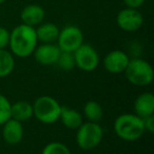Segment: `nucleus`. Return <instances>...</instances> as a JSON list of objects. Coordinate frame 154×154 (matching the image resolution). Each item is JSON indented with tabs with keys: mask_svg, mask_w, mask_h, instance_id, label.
I'll use <instances>...</instances> for the list:
<instances>
[{
	"mask_svg": "<svg viewBox=\"0 0 154 154\" xmlns=\"http://www.w3.org/2000/svg\"><path fill=\"white\" fill-rule=\"evenodd\" d=\"M41 154H71L68 146L59 142H52L44 146Z\"/></svg>",
	"mask_w": 154,
	"mask_h": 154,
	"instance_id": "6ab92c4d",
	"label": "nucleus"
},
{
	"mask_svg": "<svg viewBox=\"0 0 154 154\" xmlns=\"http://www.w3.org/2000/svg\"><path fill=\"white\" fill-rule=\"evenodd\" d=\"M11 116L12 119H15L19 122H25L33 116V106L25 101L16 102L15 104H12Z\"/></svg>",
	"mask_w": 154,
	"mask_h": 154,
	"instance_id": "dca6fc26",
	"label": "nucleus"
},
{
	"mask_svg": "<svg viewBox=\"0 0 154 154\" xmlns=\"http://www.w3.org/2000/svg\"><path fill=\"white\" fill-rule=\"evenodd\" d=\"M5 1H6V0H0V4H2L3 2H5Z\"/></svg>",
	"mask_w": 154,
	"mask_h": 154,
	"instance_id": "393cba45",
	"label": "nucleus"
},
{
	"mask_svg": "<svg viewBox=\"0 0 154 154\" xmlns=\"http://www.w3.org/2000/svg\"><path fill=\"white\" fill-rule=\"evenodd\" d=\"M114 131L125 142H135L146 132L144 120L135 113H123L117 116L114 122Z\"/></svg>",
	"mask_w": 154,
	"mask_h": 154,
	"instance_id": "f03ea898",
	"label": "nucleus"
},
{
	"mask_svg": "<svg viewBox=\"0 0 154 154\" xmlns=\"http://www.w3.org/2000/svg\"><path fill=\"white\" fill-rule=\"evenodd\" d=\"M59 120L64 124V127L68 129L75 130L84 123L82 116L75 109L69 108L67 106H61V111H60Z\"/></svg>",
	"mask_w": 154,
	"mask_h": 154,
	"instance_id": "4468645a",
	"label": "nucleus"
},
{
	"mask_svg": "<svg viewBox=\"0 0 154 154\" xmlns=\"http://www.w3.org/2000/svg\"><path fill=\"white\" fill-rule=\"evenodd\" d=\"M116 23L125 32H136L142 27L144 18L137 8H126L117 14Z\"/></svg>",
	"mask_w": 154,
	"mask_h": 154,
	"instance_id": "6e6552de",
	"label": "nucleus"
},
{
	"mask_svg": "<svg viewBox=\"0 0 154 154\" xmlns=\"http://www.w3.org/2000/svg\"><path fill=\"white\" fill-rule=\"evenodd\" d=\"M36 29L38 41L41 43H54L57 41L60 29L54 23H40Z\"/></svg>",
	"mask_w": 154,
	"mask_h": 154,
	"instance_id": "2eb2a0df",
	"label": "nucleus"
},
{
	"mask_svg": "<svg viewBox=\"0 0 154 154\" xmlns=\"http://www.w3.org/2000/svg\"><path fill=\"white\" fill-rule=\"evenodd\" d=\"M56 42L61 51L74 53L84 43V34L78 26L67 25L61 31H59Z\"/></svg>",
	"mask_w": 154,
	"mask_h": 154,
	"instance_id": "423d86ee",
	"label": "nucleus"
},
{
	"mask_svg": "<svg viewBox=\"0 0 154 154\" xmlns=\"http://www.w3.org/2000/svg\"><path fill=\"white\" fill-rule=\"evenodd\" d=\"M134 112L142 119L154 113V94L152 92H144L134 101Z\"/></svg>",
	"mask_w": 154,
	"mask_h": 154,
	"instance_id": "ddd939ff",
	"label": "nucleus"
},
{
	"mask_svg": "<svg viewBox=\"0 0 154 154\" xmlns=\"http://www.w3.org/2000/svg\"><path fill=\"white\" fill-rule=\"evenodd\" d=\"M125 4L127 5V8H138L144 4L145 0H123Z\"/></svg>",
	"mask_w": 154,
	"mask_h": 154,
	"instance_id": "b1692460",
	"label": "nucleus"
},
{
	"mask_svg": "<svg viewBox=\"0 0 154 154\" xmlns=\"http://www.w3.org/2000/svg\"><path fill=\"white\" fill-rule=\"evenodd\" d=\"M84 114L89 122L99 123L103 120V110L98 102L89 101L84 106Z\"/></svg>",
	"mask_w": 154,
	"mask_h": 154,
	"instance_id": "f3484780",
	"label": "nucleus"
},
{
	"mask_svg": "<svg viewBox=\"0 0 154 154\" xmlns=\"http://www.w3.org/2000/svg\"><path fill=\"white\" fill-rule=\"evenodd\" d=\"M58 66L64 70H71L75 66V60L73 53H68V51H61L59 55V58L57 60Z\"/></svg>",
	"mask_w": 154,
	"mask_h": 154,
	"instance_id": "aec40b11",
	"label": "nucleus"
},
{
	"mask_svg": "<svg viewBox=\"0 0 154 154\" xmlns=\"http://www.w3.org/2000/svg\"><path fill=\"white\" fill-rule=\"evenodd\" d=\"M38 39L35 27L27 24L17 25L10 32L8 46L13 55L19 58H27L33 55L37 47Z\"/></svg>",
	"mask_w": 154,
	"mask_h": 154,
	"instance_id": "f257e3e1",
	"label": "nucleus"
},
{
	"mask_svg": "<svg viewBox=\"0 0 154 154\" xmlns=\"http://www.w3.org/2000/svg\"><path fill=\"white\" fill-rule=\"evenodd\" d=\"M75 60V66L80 70L90 72L97 68L99 64V55L96 49L89 44L82 43L73 53Z\"/></svg>",
	"mask_w": 154,
	"mask_h": 154,
	"instance_id": "0eeeda50",
	"label": "nucleus"
},
{
	"mask_svg": "<svg viewBox=\"0 0 154 154\" xmlns=\"http://www.w3.org/2000/svg\"><path fill=\"white\" fill-rule=\"evenodd\" d=\"M33 116L42 124H54L59 120L61 105L57 100L50 95H41L37 97L33 105Z\"/></svg>",
	"mask_w": 154,
	"mask_h": 154,
	"instance_id": "20e7f679",
	"label": "nucleus"
},
{
	"mask_svg": "<svg viewBox=\"0 0 154 154\" xmlns=\"http://www.w3.org/2000/svg\"><path fill=\"white\" fill-rule=\"evenodd\" d=\"M10 41V32L5 27L0 26V49L5 48Z\"/></svg>",
	"mask_w": 154,
	"mask_h": 154,
	"instance_id": "4be33fe9",
	"label": "nucleus"
},
{
	"mask_svg": "<svg viewBox=\"0 0 154 154\" xmlns=\"http://www.w3.org/2000/svg\"><path fill=\"white\" fill-rule=\"evenodd\" d=\"M76 143L80 149L90 151L100 145L103 138V129L98 123H82L77 128Z\"/></svg>",
	"mask_w": 154,
	"mask_h": 154,
	"instance_id": "39448f33",
	"label": "nucleus"
},
{
	"mask_svg": "<svg viewBox=\"0 0 154 154\" xmlns=\"http://www.w3.org/2000/svg\"><path fill=\"white\" fill-rule=\"evenodd\" d=\"M25 129L21 122L11 118L2 125V137L8 145H17L21 142Z\"/></svg>",
	"mask_w": 154,
	"mask_h": 154,
	"instance_id": "9b49d317",
	"label": "nucleus"
},
{
	"mask_svg": "<svg viewBox=\"0 0 154 154\" xmlns=\"http://www.w3.org/2000/svg\"><path fill=\"white\" fill-rule=\"evenodd\" d=\"M44 10L42 6L38 5V4H29V5L25 6L20 14V18L23 24L33 27L40 24L44 19Z\"/></svg>",
	"mask_w": 154,
	"mask_h": 154,
	"instance_id": "f8f14e48",
	"label": "nucleus"
},
{
	"mask_svg": "<svg viewBox=\"0 0 154 154\" xmlns=\"http://www.w3.org/2000/svg\"><path fill=\"white\" fill-rule=\"evenodd\" d=\"M15 60L13 54L5 49H0V78H5L13 72Z\"/></svg>",
	"mask_w": 154,
	"mask_h": 154,
	"instance_id": "a211bd4d",
	"label": "nucleus"
},
{
	"mask_svg": "<svg viewBox=\"0 0 154 154\" xmlns=\"http://www.w3.org/2000/svg\"><path fill=\"white\" fill-rule=\"evenodd\" d=\"M11 107H12V104L8 97H4L3 94H0V126H2L6 121L12 118Z\"/></svg>",
	"mask_w": 154,
	"mask_h": 154,
	"instance_id": "412c9836",
	"label": "nucleus"
},
{
	"mask_svg": "<svg viewBox=\"0 0 154 154\" xmlns=\"http://www.w3.org/2000/svg\"><path fill=\"white\" fill-rule=\"evenodd\" d=\"M130 61V57L128 54L123 51H112L107 54V56L103 59V66L106 70L110 73H121L125 71L126 67L128 66V63Z\"/></svg>",
	"mask_w": 154,
	"mask_h": 154,
	"instance_id": "1a4fd4ad",
	"label": "nucleus"
},
{
	"mask_svg": "<svg viewBox=\"0 0 154 154\" xmlns=\"http://www.w3.org/2000/svg\"><path fill=\"white\" fill-rule=\"evenodd\" d=\"M61 51L53 43H42L35 48L33 55L35 60L41 65L56 64Z\"/></svg>",
	"mask_w": 154,
	"mask_h": 154,
	"instance_id": "9d476101",
	"label": "nucleus"
},
{
	"mask_svg": "<svg viewBox=\"0 0 154 154\" xmlns=\"http://www.w3.org/2000/svg\"><path fill=\"white\" fill-rule=\"evenodd\" d=\"M123 72L130 83L139 87L150 85L154 78V71L151 64L139 57L130 59Z\"/></svg>",
	"mask_w": 154,
	"mask_h": 154,
	"instance_id": "7ed1b4c3",
	"label": "nucleus"
},
{
	"mask_svg": "<svg viewBox=\"0 0 154 154\" xmlns=\"http://www.w3.org/2000/svg\"><path fill=\"white\" fill-rule=\"evenodd\" d=\"M144 120V126L145 130L148 131L149 133H153L154 132V116H149L143 119Z\"/></svg>",
	"mask_w": 154,
	"mask_h": 154,
	"instance_id": "5701e85b",
	"label": "nucleus"
}]
</instances>
